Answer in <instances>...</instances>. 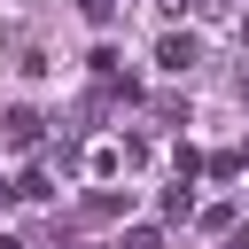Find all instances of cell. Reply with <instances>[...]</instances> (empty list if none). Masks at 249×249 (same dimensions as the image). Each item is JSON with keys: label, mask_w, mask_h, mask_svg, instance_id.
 I'll list each match as a JSON object with an SVG mask.
<instances>
[{"label": "cell", "mask_w": 249, "mask_h": 249, "mask_svg": "<svg viewBox=\"0 0 249 249\" xmlns=\"http://www.w3.org/2000/svg\"><path fill=\"white\" fill-rule=\"evenodd\" d=\"M117 249H163V233H156V226H140V233H124Z\"/></svg>", "instance_id": "obj_2"}, {"label": "cell", "mask_w": 249, "mask_h": 249, "mask_svg": "<svg viewBox=\"0 0 249 249\" xmlns=\"http://www.w3.org/2000/svg\"><path fill=\"white\" fill-rule=\"evenodd\" d=\"M156 62H163L171 78H179V70H195V39H179V31H171V39L156 47Z\"/></svg>", "instance_id": "obj_1"}]
</instances>
